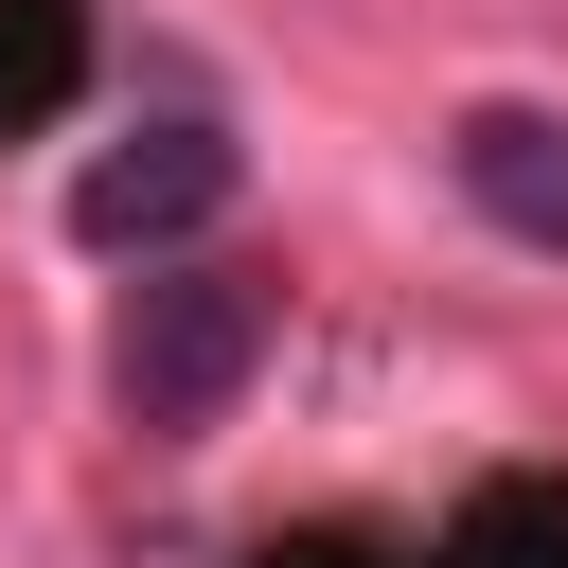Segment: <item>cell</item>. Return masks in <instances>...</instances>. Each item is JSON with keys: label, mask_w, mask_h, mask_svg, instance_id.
Wrapping results in <instances>:
<instances>
[{"label": "cell", "mask_w": 568, "mask_h": 568, "mask_svg": "<svg viewBox=\"0 0 568 568\" xmlns=\"http://www.w3.org/2000/svg\"><path fill=\"white\" fill-rule=\"evenodd\" d=\"M266 373V284L248 266H142L124 320H106V408L142 444H195L231 390Z\"/></svg>", "instance_id": "cell-1"}, {"label": "cell", "mask_w": 568, "mask_h": 568, "mask_svg": "<svg viewBox=\"0 0 568 568\" xmlns=\"http://www.w3.org/2000/svg\"><path fill=\"white\" fill-rule=\"evenodd\" d=\"M444 178H462V213H479L497 248H550V266H568V106H462Z\"/></svg>", "instance_id": "cell-3"}, {"label": "cell", "mask_w": 568, "mask_h": 568, "mask_svg": "<svg viewBox=\"0 0 568 568\" xmlns=\"http://www.w3.org/2000/svg\"><path fill=\"white\" fill-rule=\"evenodd\" d=\"M231 178H248V160H231L213 124H142V142H106V160L71 178V231H89V248H178V231L231 213Z\"/></svg>", "instance_id": "cell-2"}]
</instances>
